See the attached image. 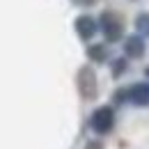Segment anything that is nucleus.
I'll use <instances>...</instances> for the list:
<instances>
[{
	"label": "nucleus",
	"instance_id": "obj_1",
	"mask_svg": "<svg viewBox=\"0 0 149 149\" xmlns=\"http://www.w3.org/2000/svg\"><path fill=\"white\" fill-rule=\"evenodd\" d=\"M101 32L106 41H119L122 35H124V23H122V16L115 14V12H103L101 14Z\"/></svg>",
	"mask_w": 149,
	"mask_h": 149
},
{
	"label": "nucleus",
	"instance_id": "obj_2",
	"mask_svg": "<svg viewBox=\"0 0 149 149\" xmlns=\"http://www.w3.org/2000/svg\"><path fill=\"white\" fill-rule=\"evenodd\" d=\"M96 90H99V85H96V74H94L92 67H83L80 71H78V92L83 99H94L96 96Z\"/></svg>",
	"mask_w": 149,
	"mask_h": 149
},
{
	"label": "nucleus",
	"instance_id": "obj_3",
	"mask_svg": "<svg viewBox=\"0 0 149 149\" xmlns=\"http://www.w3.org/2000/svg\"><path fill=\"white\" fill-rule=\"evenodd\" d=\"M112 126H115V112H112V108H108V106L96 108L94 115H92V129L103 135V133H108Z\"/></svg>",
	"mask_w": 149,
	"mask_h": 149
},
{
	"label": "nucleus",
	"instance_id": "obj_4",
	"mask_svg": "<svg viewBox=\"0 0 149 149\" xmlns=\"http://www.w3.org/2000/svg\"><path fill=\"white\" fill-rule=\"evenodd\" d=\"M96 30H99V23L92 19V16H87V14H83V16H78L76 19V32H78V37L80 39H92L96 35Z\"/></svg>",
	"mask_w": 149,
	"mask_h": 149
},
{
	"label": "nucleus",
	"instance_id": "obj_5",
	"mask_svg": "<svg viewBox=\"0 0 149 149\" xmlns=\"http://www.w3.org/2000/svg\"><path fill=\"white\" fill-rule=\"evenodd\" d=\"M124 53L129 57H142L147 53V44L140 35H131V37L124 39Z\"/></svg>",
	"mask_w": 149,
	"mask_h": 149
},
{
	"label": "nucleus",
	"instance_id": "obj_6",
	"mask_svg": "<svg viewBox=\"0 0 149 149\" xmlns=\"http://www.w3.org/2000/svg\"><path fill=\"white\" fill-rule=\"evenodd\" d=\"M126 96H129L135 106H147L149 103V83H135L129 92H126Z\"/></svg>",
	"mask_w": 149,
	"mask_h": 149
},
{
	"label": "nucleus",
	"instance_id": "obj_7",
	"mask_svg": "<svg viewBox=\"0 0 149 149\" xmlns=\"http://www.w3.org/2000/svg\"><path fill=\"white\" fill-rule=\"evenodd\" d=\"M87 57L94 60V62H106V57H108V48H106L103 44H92V46L87 48Z\"/></svg>",
	"mask_w": 149,
	"mask_h": 149
},
{
	"label": "nucleus",
	"instance_id": "obj_8",
	"mask_svg": "<svg viewBox=\"0 0 149 149\" xmlns=\"http://www.w3.org/2000/svg\"><path fill=\"white\" fill-rule=\"evenodd\" d=\"M135 28H138V32H140L142 39L149 37V14H140V16L135 19Z\"/></svg>",
	"mask_w": 149,
	"mask_h": 149
},
{
	"label": "nucleus",
	"instance_id": "obj_9",
	"mask_svg": "<svg viewBox=\"0 0 149 149\" xmlns=\"http://www.w3.org/2000/svg\"><path fill=\"white\" fill-rule=\"evenodd\" d=\"M122 71H126V60H124V57H119V60L115 62V67H112V74L115 76H119Z\"/></svg>",
	"mask_w": 149,
	"mask_h": 149
},
{
	"label": "nucleus",
	"instance_id": "obj_10",
	"mask_svg": "<svg viewBox=\"0 0 149 149\" xmlns=\"http://www.w3.org/2000/svg\"><path fill=\"white\" fill-rule=\"evenodd\" d=\"M76 2H78V5H85V7H90V5H94L96 0H76Z\"/></svg>",
	"mask_w": 149,
	"mask_h": 149
},
{
	"label": "nucleus",
	"instance_id": "obj_11",
	"mask_svg": "<svg viewBox=\"0 0 149 149\" xmlns=\"http://www.w3.org/2000/svg\"><path fill=\"white\" fill-rule=\"evenodd\" d=\"M87 149H101V145H99V142H92V145H90Z\"/></svg>",
	"mask_w": 149,
	"mask_h": 149
}]
</instances>
